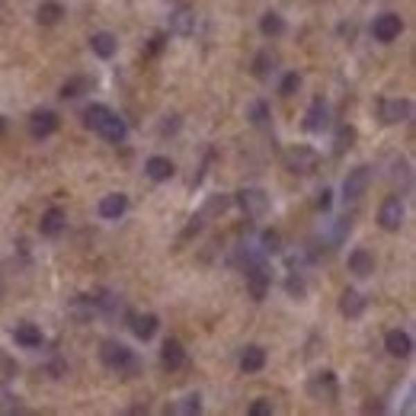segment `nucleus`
<instances>
[{
	"label": "nucleus",
	"mask_w": 416,
	"mask_h": 416,
	"mask_svg": "<svg viewBox=\"0 0 416 416\" xmlns=\"http://www.w3.org/2000/svg\"><path fill=\"white\" fill-rule=\"evenodd\" d=\"M170 33L180 35V39H186V35L196 33V10L176 7L173 13H170Z\"/></svg>",
	"instance_id": "nucleus-14"
},
{
	"label": "nucleus",
	"mask_w": 416,
	"mask_h": 416,
	"mask_svg": "<svg viewBox=\"0 0 416 416\" xmlns=\"http://www.w3.org/2000/svg\"><path fill=\"white\" fill-rule=\"evenodd\" d=\"M259 250H263V253H282V234L279 231H272V227H269V231H263L259 234Z\"/></svg>",
	"instance_id": "nucleus-29"
},
{
	"label": "nucleus",
	"mask_w": 416,
	"mask_h": 416,
	"mask_svg": "<svg viewBox=\"0 0 416 416\" xmlns=\"http://www.w3.org/2000/svg\"><path fill=\"white\" fill-rule=\"evenodd\" d=\"M64 227H67L64 208L51 205V208H45V211H42V221H39V234H42V237H58Z\"/></svg>",
	"instance_id": "nucleus-9"
},
{
	"label": "nucleus",
	"mask_w": 416,
	"mask_h": 416,
	"mask_svg": "<svg viewBox=\"0 0 416 416\" xmlns=\"http://www.w3.org/2000/svg\"><path fill=\"white\" fill-rule=\"evenodd\" d=\"M400 33H404V19H400L397 13H381V17H374L372 35L378 42H394Z\"/></svg>",
	"instance_id": "nucleus-8"
},
{
	"label": "nucleus",
	"mask_w": 416,
	"mask_h": 416,
	"mask_svg": "<svg viewBox=\"0 0 416 416\" xmlns=\"http://www.w3.org/2000/svg\"><path fill=\"white\" fill-rule=\"evenodd\" d=\"M100 358H103V365L112 368V372H119L122 378H132L135 372H138V356H135L125 343L119 340H106L103 343V349H100Z\"/></svg>",
	"instance_id": "nucleus-1"
},
{
	"label": "nucleus",
	"mask_w": 416,
	"mask_h": 416,
	"mask_svg": "<svg viewBox=\"0 0 416 416\" xmlns=\"http://www.w3.org/2000/svg\"><path fill=\"white\" fill-rule=\"evenodd\" d=\"M144 173H148L154 183H166V180L176 173V166H173V160H170V157L154 154V157H148V164H144Z\"/></svg>",
	"instance_id": "nucleus-17"
},
{
	"label": "nucleus",
	"mask_w": 416,
	"mask_h": 416,
	"mask_svg": "<svg viewBox=\"0 0 416 416\" xmlns=\"http://www.w3.org/2000/svg\"><path fill=\"white\" fill-rule=\"evenodd\" d=\"M227 205H231V196H221V199H211V202H208L205 211H208V215H211V211H225Z\"/></svg>",
	"instance_id": "nucleus-38"
},
{
	"label": "nucleus",
	"mask_w": 416,
	"mask_h": 416,
	"mask_svg": "<svg viewBox=\"0 0 416 416\" xmlns=\"http://www.w3.org/2000/svg\"><path fill=\"white\" fill-rule=\"evenodd\" d=\"M317 208H320V211H330L333 208V189H327L324 186V189L317 192Z\"/></svg>",
	"instance_id": "nucleus-37"
},
{
	"label": "nucleus",
	"mask_w": 416,
	"mask_h": 416,
	"mask_svg": "<svg viewBox=\"0 0 416 416\" xmlns=\"http://www.w3.org/2000/svg\"><path fill=\"white\" fill-rule=\"evenodd\" d=\"M311 394H314L317 400H336V394H340L336 374L333 372H317L314 378H311Z\"/></svg>",
	"instance_id": "nucleus-12"
},
{
	"label": "nucleus",
	"mask_w": 416,
	"mask_h": 416,
	"mask_svg": "<svg viewBox=\"0 0 416 416\" xmlns=\"http://www.w3.org/2000/svg\"><path fill=\"white\" fill-rule=\"evenodd\" d=\"M352 141H356V128L352 125H340V132H336V141H333V150L343 154V150H349Z\"/></svg>",
	"instance_id": "nucleus-31"
},
{
	"label": "nucleus",
	"mask_w": 416,
	"mask_h": 416,
	"mask_svg": "<svg viewBox=\"0 0 416 416\" xmlns=\"http://www.w3.org/2000/svg\"><path fill=\"white\" fill-rule=\"evenodd\" d=\"M58 112H51V109H35L33 116H29V135L33 138H49V135L58 132Z\"/></svg>",
	"instance_id": "nucleus-7"
},
{
	"label": "nucleus",
	"mask_w": 416,
	"mask_h": 416,
	"mask_svg": "<svg viewBox=\"0 0 416 416\" xmlns=\"http://www.w3.org/2000/svg\"><path fill=\"white\" fill-rule=\"evenodd\" d=\"M378 225H381L388 234H394V231H400V227H404V202H400L397 196H388V199L381 202Z\"/></svg>",
	"instance_id": "nucleus-5"
},
{
	"label": "nucleus",
	"mask_w": 416,
	"mask_h": 416,
	"mask_svg": "<svg viewBox=\"0 0 416 416\" xmlns=\"http://www.w3.org/2000/svg\"><path fill=\"white\" fill-rule=\"evenodd\" d=\"M410 112H413V106H410V100H404V96H397V100H381V122L384 125L407 122Z\"/></svg>",
	"instance_id": "nucleus-11"
},
{
	"label": "nucleus",
	"mask_w": 416,
	"mask_h": 416,
	"mask_svg": "<svg viewBox=\"0 0 416 416\" xmlns=\"http://www.w3.org/2000/svg\"><path fill=\"white\" fill-rule=\"evenodd\" d=\"M160 362H164V368H170V372H176V368L186 365V349L180 340H166L164 349H160Z\"/></svg>",
	"instance_id": "nucleus-21"
},
{
	"label": "nucleus",
	"mask_w": 416,
	"mask_h": 416,
	"mask_svg": "<svg viewBox=\"0 0 416 416\" xmlns=\"http://www.w3.org/2000/svg\"><path fill=\"white\" fill-rule=\"evenodd\" d=\"M164 35H154V39H150V45H148V55H157L160 49H164Z\"/></svg>",
	"instance_id": "nucleus-39"
},
{
	"label": "nucleus",
	"mask_w": 416,
	"mask_h": 416,
	"mask_svg": "<svg viewBox=\"0 0 416 416\" xmlns=\"http://www.w3.org/2000/svg\"><path fill=\"white\" fill-rule=\"evenodd\" d=\"M298 87H301V77L291 71V74H285V80H282V87H279V93H282V96H295V90H298Z\"/></svg>",
	"instance_id": "nucleus-35"
},
{
	"label": "nucleus",
	"mask_w": 416,
	"mask_h": 416,
	"mask_svg": "<svg viewBox=\"0 0 416 416\" xmlns=\"http://www.w3.org/2000/svg\"><path fill=\"white\" fill-rule=\"evenodd\" d=\"M128 320H132V333L144 343L154 340V333H157V327H160L157 314H128Z\"/></svg>",
	"instance_id": "nucleus-19"
},
{
	"label": "nucleus",
	"mask_w": 416,
	"mask_h": 416,
	"mask_svg": "<svg viewBox=\"0 0 416 416\" xmlns=\"http://www.w3.org/2000/svg\"><path fill=\"white\" fill-rule=\"evenodd\" d=\"M285 291H288L291 298H304V291H308V285H304V279H301L298 272H291L288 279H285Z\"/></svg>",
	"instance_id": "nucleus-32"
},
{
	"label": "nucleus",
	"mask_w": 416,
	"mask_h": 416,
	"mask_svg": "<svg viewBox=\"0 0 416 416\" xmlns=\"http://www.w3.org/2000/svg\"><path fill=\"white\" fill-rule=\"evenodd\" d=\"M90 90H93L90 77H71L61 87V100H77V96H83V93H90Z\"/></svg>",
	"instance_id": "nucleus-26"
},
{
	"label": "nucleus",
	"mask_w": 416,
	"mask_h": 416,
	"mask_svg": "<svg viewBox=\"0 0 416 416\" xmlns=\"http://www.w3.org/2000/svg\"><path fill=\"white\" fill-rule=\"evenodd\" d=\"M384 349L391 352L394 358H407L410 352H413V340H410L407 330H388V336H384Z\"/></svg>",
	"instance_id": "nucleus-16"
},
{
	"label": "nucleus",
	"mask_w": 416,
	"mask_h": 416,
	"mask_svg": "<svg viewBox=\"0 0 416 416\" xmlns=\"http://www.w3.org/2000/svg\"><path fill=\"white\" fill-rule=\"evenodd\" d=\"M247 116H250V122L257 125V128H263V125L269 122V106H266V103H253Z\"/></svg>",
	"instance_id": "nucleus-33"
},
{
	"label": "nucleus",
	"mask_w": 416,
	"mask_h": 416,
	"mask_svg": "<svg viewBox=\"0 0 416 416\" xmlns=\"http://www.w3.org/2000/svg\"><path fill=\"white\" fill-rule=\"evenodd\" d=\"M368 183H372V166H356V170H349V176L343 180V199L346 202H358L362 196H365Z\"/></svg>",
	"instance_id": "nucleus-4"
},
{
	"label": "nucleus",
	"mask_w": 416,
	"mask_h": 416,
	"mask_svg": "<svg viewBox=\"0 0 416 416\" xmlns=\"http://www.w3.org/2000/svg\"><path fill=\"white\" fill-rule=\"evenodd\" d=\"M231 202H237V208H241L247 218H263L269 211V196L263 189H257V186H247V189H241Z\"/></svg>",
	"instance_id": "nucleus-2"
},
{
	"label": "nucleus",
	"mask_w": 416,
	"mask_h": 416,
	"mask_svg": "<svg viewBox=\"0 0 416 416\" xmlns=\"http://www.w3.org/2000/svg\"><path fill=\"white\" fill-rule=\"evenodd\" d=\"M13 340H17V346H23V349H39L42 346V330L35 324H17Z\"/></svg>",
	"instance_id": "nucleus-23"
},
{
	"label": "nucleus",
	"mask_w": 416,
	"mask_h": 416,
	"mask_svg": "<svg viewBox=\"0 0 416 416\" xmlns=\"http://www.w3.org/2000/svg\"><path fill=\"white\" fill-rule=\"evenodd\" d=\"M109 112H112V109H109V106H103V103H90V106L83 109V125L96 132V125H100L103 119L109 116Z\"/></svg>",
	"instance_id": "nucleus-28"
},
{
	"label": "nucleus",
	"mask_w": 416,
	"mask_h": 416,
	"mask_svg": "<svg viewBox=\"0 0 416 416\" xmlns=\"http://www.w3.org/2000/svg\"><path fill=\"white\" fill-rule=\"evenodd\" d=\"M247 413H250V416H272V400H266V397L253 400Z\"/></svg>",
	"instance_id": "nucleus-34"
},
{
	"label": "nucleus",
	"mask_w": 416,
	"mask_h": 416,
	"mask_svg": "<svg viewBox=\"0 0 416 416\" xmlns=\"http://www.w3.org/2000/svg\"><path fill=\"white\" fill-rule=\"evenodd\" d=\"M259 33L266 35V39H279L285 33V19L279 13H263L259 17Z\"/></svg>",
	"instance_id": "nucleus-27"
},
{
	"label": "nucleus",
	"mask_w": 416,
	"mask_h": 416,
	"mask_svg": "<svg viewBox=\"0 0 416 416\" xmlns=\"http://www.w3.org/2000/svg\"><path fill=\"white\" fill-rule=\"evenodd\" d=\"M125 208H128V196H125V192H109V196L100 199L96 211H100V218H106V221H116V218L125 215Z\"/></svg>",
	"instance_id": "nucleus-13"
},
{
	"label": "nucleus",
	"mask_w": 416,
	"mask_h": 416,
	"mask_svg": "<svg viewBox=\"0 0 416 416\" xmlns=\"http://www.w3.org/2000/svg\"><path fill=\"white\" fill-rule=\"evenodd\" d=\"M340 314L349 317V320H356V317L365 314V298H362V291L356 288H346L340 298Z\"/></svg>",
	"instance_id": "nucleus-20"
},
{
	"label": "nucleus",
	"mask_w": 416,
	"mask_h": 416,
	"mask_svg": "<svg viewBox=\"0 0 416 416\" xmlns=\"http://www.w3.org/2000/svg\"><path fill=\"white\" fill-rule=\"evenodd\" d=\"M285 166H288L291 173L308 176L317 170V154L311 148H304V144H298V148H291L288 154H285Z\"/></svg>",
	"instance_id": "nucleus-6"
},
{
	"label": "nucleus",
	"mask_w": 416,
	"mask_h": 416,
	"mask_svg": "<svg viewBox=\"0 0 416 416\" xmlns=\"http://www.w3.org/2000/svg\"><path fill=\"white\" fill-rule=\"evenodd\" d=\"M346 266H349V272H352V275L365 279V275H372V272H374V257L368 253L365 247H358V250H352V253H349V263H346Z\"/></svg>",
	"instance_id": "nucleus-22"
},
{
	"label": "nucleus",
	"mask_w": 416,
	"mask_h": 416,
	"mask_svg": "<svg viewBox=\"0 0 416 416\" xmlns=\"http://www.w3.org/2000/svg\"><path fill=\"white\" fill-rule=\"evenodd\" d=\"M61 17H64V7H61L58 0H45V3H39V10H35V19H39L42 26H58Z\"/></svg>",
	"instance_id": "nucleus-25"
},
{
	"label": "nucleus",
	"mask_w": 416,
	"mask_h": 416,
	"mask_svg": "<svg viewBox=\"0 0 416 416\" xmlns=\"http://www.w3.org/2000/svg\"><path fill=\"white\" fill-rule=\"evenodd\" d=\"M269 272H266V263L263 259H250L247 263V291H250V298L253 301H263L266 298V291H269Z\"/></svg>",
	"instance_id": "nucleus-3"
},
{
	"label": "nucleus",
	"mask_w": 416,
	"mask_h": 416,
	"mask_svg": "<svg viewBox=\"0 0 416 416\" xmlns=\"http://www.w3.org/2000/svg\"><path fill=\"white\" fill-rule=\"evenodd\" d=\"M241 368L247 374L263 372V368H266V349H263V346H247L241 356Z\"/></svg>",
	"instance_id": "nucleus-24"
},
{
	"label": "nucleus",
	"mask_w": 416,
	"mask_h": 416,
	"mask_svg": "<svg viewBox=\"0 0 416 416\" xmlns=\"http://www.w3.org/2000/svg\"><path fill=\"white\" fill-rule=\"evenodd\" d=\"M90 51L96 55V58L109 61L119 51V39L112 33H106V29H103V33H93L90 35Z\"/></svg>",
	"instance_id": "nucleus-18"
},
{
	"label": "nucleus",
	"mask_w": 416,
	"mask_h": 416,
	"mask_svg": "<svg viewBox=\"0 0 416 416\" xmlns=\"http://www.w3.org/2000/svg\"><path fill=\"white\" fill-rule=\"evenodd\" d=\"M170 413H186V416L202 413V397H199V394H186L180 404H173V407H170Z\"/></svg>",
	"instance_id": "nucleus-30"
},
{
	"label": "nucleus",
	"mask_w": 416,
	"mask_h": 416,
	"mask_svg": "<svg viewBox=\"0 0 416 416\" xmlns=\"http://www.w3.org/2000/svg\"><path fill=\"white\" fill-rule=\"evenodd\" d=\"M269 51H263V55H257V61H253V74L257 77H266L269 74Z\"/></svg>",
	"instance_id": "nucleus-36"
},
{
	"label": "nucleus",
	"mask_w": 416,
	"mask_h": 416,
	"mask_svg": "<svg viewBox=\"0 0 416 416\" xmlns=\"http://www.w3.org/2000/svg\"><path fill=\"white\" fill-rule=\"evenodd\" d=\"M96 135H100V138H106V141H112V144H119V141H125L128 125H125V119H119L116 112H109V116L96 125Z\"/></svg>",
	"instance_id": "nucleus-15"
},
{
	"label": "nucleus",
	"mask_w": 416,
	"mask_h": 416,
	"mask_svg": "<svg viewBox=\"0 0 416 416\" xmlns=\"http://www.w3.org/2000/svg\"><path fill=\"white\" fill-rule=\"evenodd\" d=\"M330 125V106H327V100L324 96H317L314 103L308 106V116H304V128L308 132H314V135H320Z\"/></svg>",
	"instance_id": "nucleus-10"
}]
</instances>
